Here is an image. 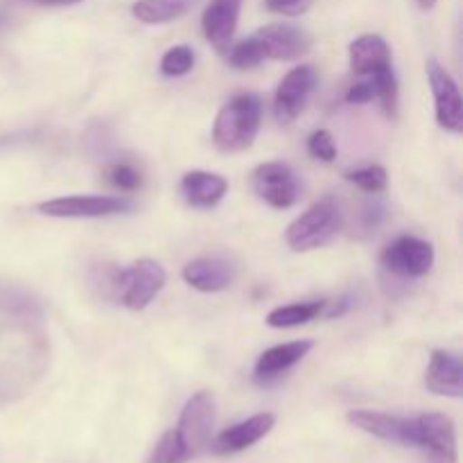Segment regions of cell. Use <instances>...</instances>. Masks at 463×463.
<instances>
[{
    "instance_id": "4316f807",
    "label": "cell",
    "mask_w": 463,
    "mask_h": 463,
    "mask_svg": "<svg viewBox=\"0 0 463 463\" xmlns=\"http://www.w3.org/2000/svg\"><path fill=\"white\" fill-rule=\"evenodd\" d=\"M104 181L120 193H136L143 188V175L129 163H113L104 170Z\"/></svg>"
},
{
    "instance_id": "7402d4cb",
    "label": "cell",
    "mask_w": 463,
    "mask_h": 463,
    "mask_svg": "<svg viewBox=\"0 0 463 463\" xmlns=\"http://www.w3.org/2000/svg\"><path fill=\"white\" fill-rule=\"evenodd\" d=\"M326 306H328L326 298H319V301L292 303V306H283L271 310L265 321L271 328H297V326H306L310 324V321L324 317Z\"/></svg>"
},
{
    "instance_id": "44dd1931",
    "label": "cell",
    "mask_w": 463,
    "mask_h": 463,
    "mask_svg": "<svg viewBox=\"0 0 463 463\" xmlns=\"http://www.w3.org/2000/svg\"><path fill=\"white\" fill-rule=\"evenodd\" d=\"M0 315L9 319L39 321L43 317V303L23 285L0 283Z\"/></svg>"
},
{
    "instance_id": "4fadbf2b",
    "label": "cell",
    "mask_w": 463,
    "mask_h": 463,
    "mask_svg": "<svg viewBox=\"0 0 463 463\" xmlns=\"http://www.w3.org/2000/svg\"><path fill=\"white\" fill-rule=\"evenodd\" d=\"M258 48L262 57L274 59V61H292V59L303 57L312 48V36L306 30L289 23H271V25L260 27L253 32Z\"/></svg>"
},
{
    "instance_id": "d6a6232c",
    "label": "cell",
    "mask_w": 463,
    "mask_h": 463,
    "mask_svg": "<svg viewBox=\"0 0 463 463\" xmlns=\"http://www.w3.org/2000/svg\"><path fill=\"white\" fill-rule=\"evenodd\" d=\"M23 3L39 5V7H68V5L81 3V0H23Z\"/></svg>"
},
{
    "instance_id": "2e32d148",
    "label": "cell",
    "mask_w": 463,
    "mask_h": 463,
    "mask_svg": "<svg viewBox=\"0 0 463 463\" xmlns=\"http://www.w3.org/2000/svg\"><path fill=\"white\" fill-rule=\"evenodd\" d=\"M276 416L269 411H262V414L251 416V419L242 420L238 425H231L226 428L220 437L213 441V452L215 455H235V452H242L247 448L256 446L258 441L267 437V434L274 430Z\"/></svg>"
},
{
    "instance_id": "484cf974",
    "label": "cell",
    "mask_w": 463,
    "mask_h": 463,
    "mask_svg": "<svg viewBox=\"0 0 463 463\" xmlns=\"http://www.w3.org/2000/svg\"><path fill=\"white\" fill-rule=\"evenodd\" d=\"M194 50L190 45H172L161 59V72L165 77H184L193 71Z\"/></svg>"
},
{
    "instance_id": "ac0fdd59",
    "label": "cell",
    "mask_w": 463,
    "mask_h": 463,
    "mask_svg": "<svg viewBox=\"0 0 463 463\" xmlns=\"http://www.w3.org/2000/svg\"><path fill=\"white\" fill-rule=\"evenodd\" d=\"M312 346L315 342L310 339H298V342L279 344V346L269 348L258 357L256 366H253V380L258 384H269L271 380H279L292 366H297L312 351Z\"/></svg>"
},
{
    "instance_id": "ba28073f",
    "label": "cell",
    "mask_w": 463,
    "mask_h": 463,
    "mask_svg": "<svg viewBox=\"0 0 463 463\" xmlns=\"http://www.w3.org/2000/svg\"><path fill=\"white\" fill-rule=\"evenodd\" d=\"M253 193L271 208H292L301 199V184L288 163H262L251 175Z\"/></svg>"
},
{
    "instance_id": "603a6c76",
    "label": "cell",
    "mask_w": 463,
    "mask_h": 463,
    "mask_svg": "<svg viewBox=\"0 0 463 463\" xmlns=\"http://www.w3.org/2000/svg\"><path fill=\"white\" fill-rule=\"evenodd\" d=\"M194 0H136L131 14L147 25H161L190 12Z\"/></svg>"
},
{
    "instance_id": "9c48e42d",
    "label": "cell",
    "mask_w": 463,
    "mask_h": 463,
    "mask_svg": "<svg viewBox=\"0 0 463 463\" xmlns=\"http://www.w3.org/2000/svg\"><path fill=\"white\" fill-rule=\"evenodd\" d=\"M319 84V72L315 66H297L280 80L274 95V116L280 125H289L303 113Z\"/></svg>"
},
{
    "instance_id": "8992f818",
    "label": "cell",
    "mask_w": 463,
    "mask_h": 463,
    "mask_svg": "<svg viewBox=\"0 0 463 463\" xmlns=\"http://www.w3.org/2000/svg\"><path fill=\"white\" fill-rule=\"evenodd\" d=\"M36 211L45 217H61V220H98V217L125 215L134 211V202L116 194H71V197L41 202Z\"/></svg>"
},
{
    "instance_id": "5b68a950",
    "label": "cell",
    "mask_w": 463,
    "mask_h": 463,
    "mask_svg": "<svg viewBox=\"0 0 463 463\" xmlns=\"http://www.w3.org/2000/svg\"><path fill=\"white\" fill-rule=\"evenodd\" d=\"M383 274L393 276L398 280L423 279L434 267V247L428 240L416 235H401L380 253Z\"/></svg>"
},
{
    "instance_id": "30bf717a",
    "label": "cell",
    "mask_w": 463,
    "mask_h": 463,
    "mask_svg": "<svg viewBox=\"0 0 463 463\" xmlns=\"http://www.w3.org/2000/svg\"><path fill=\"white\" fill-rule=\"evenodd\" d=\"M346 419L357 430H362V432L371 434L375 439H383V441L398 443V446L407 448L419 446V425H416V419L373 410H351L346 414Z\"/></svg>"
},
{
    "instance_id": "836d02e7",
    "label": "cell",
    "mask_w": 463,
    "mask_h": 463,
    "mask_svg": "<svg viewBox=\"0 0 463 463\" xmlns=\"http://www.w3.org/2000/svg\"><path fill=\"white\" fill-rule=\"evenodd\" d=\"M437 3H439V0H419V7L428 12V9H432Z\"/></svg>"
},
{
    "instance_id": "7c38bea8",
    "label": "cell",
    "mask_w": 463,
    "mask_h": 463,
    "mask_svg": "<svg viewBox=\"0 0 463 463\" xmlns=\"http://www.w3.org/2000/svg\"><path fill=\"white\" fill-rule=\"evenodd\" d=\"M419 446L428 463H457V430L450 416L430 411L416 416Z\"/></svg>"
},
{
    "instance_id": "83f0119b",
    "label": "cell",
    "mask_w": 463,
    "mask_h": 463,
    "mask_svg": "<svg viewBox=\"0 0 463 463\" xmlns=\"http://www.w3.org/2000/svg\"><path fill=\"white\" fill-rule=\"evenodd\" d=\"M384 220H387V206H384V202L378 194H369V199L362 203L360 213H357V229L362 231V235H371L383 226Z\"/></svg>"
},
{
    "instance_id": "cb8c5ba5",
    "label": "cell",
    "mask_w": 463,
    "mask_h": 463,
    "mask_svg": "<svg viewBox=\"0 0 463 463\" xmlns=\"http://www.w3.org/2000/svg\"><path fill=\"white\" fill-rule=\"evenodd\" d=\"M193 459V455L188 452V448L184 446L181 437L176 434V430H167L161 437V441L154 446L152 455H149L147 463H188Z\"/></svg>"
},
{
    "instance_id": "4dcf8cb0",
    "label": "cell",
    "mask_w": 463,
    "mask_h": 463,
    "mask_svg": "<svg viewBox=\"0 0 463 463\" xmlns=\"http://www.w3.org/2000/svg\"><path fill=\"white\" fill-rule=\"evenodd\" d=\"M267 9L283 16H298L310 7V0H265Z\"/></svg>"
},
{
    "instance_id": "f546056e",
    "label": "cell",
    "mask_w": 463,
    "mask_h": 463,
    "mask_svg": "<svg viewBox=\"0 0 463 463\" xmlns=\"http://www.w3.org/2000/svg\"><path fill=\"white\" fill-rule=\"evenodd\" d=\"M375 98H378V93H375V86L369 77H364V80L357 81V84H351V89L346 90L348 104H366Z\"/></svg>"
},
{
    "instance_id": "5bb4252c",
    "label": "cell",
    "mask_w": 463,
    "mask_h": 463,
    "mask_svg": "<svg viewBox=\"0 0 463 463\" xmlns=\"http://www.w3.org/2000/svg\"><path fill=\"white\" fill-rule=\"evenodd\" d=\"M238 274V267L233 260L224 256H203L197 260H190L184 267L181 276L193 289L203 294H215L231 288Z\"/></svg>"
},
{
    "instance_id": "3957f363",
    "label": "cell",
    "mask_w": 463,
    "mask_h": 463,
    "mask_svg": "<svg viewBox=\"0 0 463 463\" xmlns=\"http://www.w3.org/2000/svg\"><path fill=\"white\" fill-rule=\"evenodd\" d=\"M344 226V213L337 199L324 197L312 203L285 231V242L292 251H315L337 238Z\"/></svg>"
},
{
    "instance_id": "f1b7e54d",
    "label": "cell",
    "mask_w": 463,
    "mask_h": 463,
    "mask_svg": "<svg viewBox=\"0 0 463 463\" xmlns=\"http://www.w3.org/2000/svg\"><path fill=\"white\" fill-rule=\"evenodd\" d=\"M307 152L312 158L324 163H333L337 158V145H335L333 134L328 129H317L312 131L307 138Z\"/></svg>"
},
{
    "instance_id": "277c9868",
    "label": "cell",
    "mask_w": 463,
    "mask_h": 463,
    "mask_svg": "<svg viewBox=\"0 0 463 463\" xmlns=\"http://www.w3.org/2000/svg\"><path fill=\"white\" fill-rule=\"evenodd\" d=\"M167 274L152 258H140L131 262L127 269L113 271L111 288L116 289L122 306L131 312H140L156 298V294L165 288Z\"/></svg>"
},
{
    "instance_id": "d4e9b609",
    "label": "cell",
    "mask_w": 463,
    "mask_h": 463,
    "mask_svg": "<svg viewBox=\"0 0 463 463\" xmlns=\"http://www.w3.org/2000/svg\"><path fill=\"white\" fill-rule=\"evenodd\" d=\"M344 176L366 194H383L389 185V175L383 165H366L360 170L346 172Z\"/></svg>"
},
{
    "instance_id": "52a82bcc",
    "label": "cell",
    "mask_w": 463,
    "mask_h": 463,
    "mask_svg": "<svg viewBox=\"0 0 463 463\" xmlns=\"http://www.w3.org/2000/svg\"><path fill=\"white\" fill-rule=\"evenodd\" d=\"M215 396L211 392H197L188 398L179 416V425H176V434L181 437L184 446L193 455H202L208 446H211L213 428H215Z\"/></svg>"
},
{
    "instance_id": "d6986e66",
    "label": "cell",
    "mask_w": 463,
    "mask_h": 463,
    "mask_svg": "<svg viewBox=\"0 0 463 463\" xmlns=\"http://www.w3.org/2000/svg\"><path fill=\"white\" fill-rule=\"evenodd\" d=\"M348 61L355 75L373 77L375 72L393 66L392 48L380 34H364L348 45Z\"/></svg>"
},
{
    "instance_id": "6da1fadb",
    "label": "cell",
    "mask_w": 463,
    "mask_h": 463,
    "mask_svg": "<svg viewBox=\"0 0 463 463\" xmlns=\"http://www.w3.org/2000/svg\"><path fill=\"white\" fill-rule=\"evenodd\" d=\"M50 339L34 321L0 324V405L27 396L50 369Z\"/></svg>"
},
{
    "instance_id": "ffe728a7",
    "label": "cell",
    "mask_w": 463,
    "mask_h": 463,
    "mask_svg": "<svg viewBox=\"0 0 463 463\" xmlns=\"http://www.w3.org/2000/svg\"><path fill=\"white\" fill-rule=\"evenodd\" d=\"M229 190V181L222 175L206 170H193L184 175L179 184V193L184 202L193 208H213L224 199Z\"/></svg>"
},
{
    "instance_id": "9a60e30c",
    "label": "cell",
    "mask_w": 463,
    "mask_h": 463,
    "mask_svg": "<svg viewBox=\"0 0 463 463\" xmlns=\"http://www.w3.org/2000/svg\"><path fill=\"white\" fill-rule=\"evenodd\" d=\"M240 9H242V0H211L203 9V36L217 52H226L231 48V41L238 30Z\"/></svg>"
},
{
    "instance_id": "e575fe53",
    "label": "cell",
    "mask_w": 463,
    "mask_h": 463,
    "mask_svg": "<svg viewBox=\"0 0 463 463\" xmlns=\"http://www.w3.org/2000/svg\"><path fill=\"white\" fill-rule=\"evenodd\" d=\"M5 25H7V16H5V14H0V30H3Z\"/></svg>"
},
{
    "instance_id": "8fae6325",
    "label": "cell",
    "mask_w": 463,
    "mask_h": 463,
    "mask_svg": "<svg viewBox=\"0 0 463 463\" xmlns=\"http://www.w3.org/2000/svg\"><path fill=\"white\" fill-rule=\"evenodd\" d=\"M428 81L434 95V113L441 129L450 134L463 131V99L455 77L446 71L439 61H428Z\"/></svg>"
},
{
    "instance_id": "7a4b0ae2",
    "label": "cell",
    "mask_w": 463,
    "mask_h": 463,
    "mask_svg": "<svg viewBox=\"0 0 463 463\" xmlns=\"http://www.w3.org/2000/svg\"><path fill=\"white\" fill-rule=\"evenodd\" d=\"M262 102L253 93H240L220 109L213 125V145L224 154L244 152L258 138Z\"/></svg>"
},
{
    "instance_id": "e0dca14e",
    "label": "cell",
    "mask_w": 463,
    "mask_h": 463,
    "mask_svg": "<svg viewBox=\"0 0 463 463\" xmlns=\"http://www.w3.org/2000/svg\"><path fill=\"white\" fill-rule=\"evenodd\" d=\"M425 387L437 396L461 398L463 396V364L461 357L452 351L437 348L430 355L425 371Z\"/></svg>"
},
{
    "instance_id": "1f68e13d",
    "label": "cell",
    "mask_w": 463,
    "mask_h": 463,
    "mask_svg": "<svg viewBox=\"0 0 463 463\" xmlns=\"http://www.w3.org/2000/svg\"><path fill=\"white\" fill-rule=\"evenodd\" d=\"M351 307H353V297L351 294H344V297H339L337 301L333 303L328 301V306H326L324 310V317L326 319H335V317H342L344 312H348Z\"/></svg>"
}]
</instances>
